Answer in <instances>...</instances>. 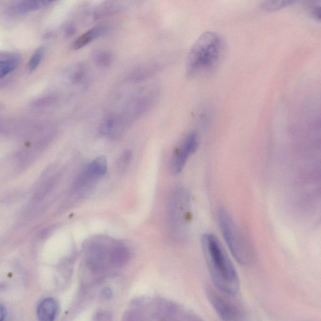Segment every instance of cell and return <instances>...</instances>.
<instances>
[{"mask_svg":"<svg viewBox=\"0 0 321 321\" xmlns=\"http://www.w3.org/2000/svg\"><path fill=\"white\" fill-rule=\"evenodd\" d=\"M201 246L214 286L224 294H237L240 289L239 275L217 238L212 233H205L201 237Z\"/></svg>","mask_w":321,"mask_h":321,"instance_id":"1","label":"cell"},{"mask_svg":"<svg viewBox=\"0 0 321 321\" xmlns=\"http://www.w3.org/2000/svg\"><path fill=\"white\" fill-rule=\"evenodd\" d=\"M226 43L220 34L208 31L202 33L193 45L186 62L187 75L201 77L218 67L224 57Z\"/></svg>","mask_w":321,"mask_h":321,"instance_id":"2","label":"cell"},{"mask_svg":"<svg viewBox=\"0 0 321 321\" xmlns=\"http://www.w3.org/2000/svg\"><path fill=\"white\" fill-rule=\"evenodd\" d=\"M191 195L184 186H177L172 191L168 203V220L170 231L178 241L188 239L191 221Z\"/></svg>","mask_w":321,"mask_h":321,"instance_id":"3","label":"cell"},{"mask_svg":"<svg viewBox=\"0 0 321 321\" xmlns=\"http://www.w3.org/2000/svg\"><path fill=\"white\" fill-rule=\"evenodd\" d=\"M217 217L221 232L233 257L240 264H251L254 259V251L245 233L227 210L221 208Z\"/></svg>","mask_w":321,"mask_h":321,"instance_id":"4","label":"cell"},{"mask_svg":"<svg viewBox=\"0 0 321 321\" xmlns=\"http://www.w3.org/2000/svg\"><path fill=\"white\" fill-rule=\"evenodd\" d=\"M199 144V136L197 131H191L181 141L174 150L170 161V171L176 175L185 167L191 155L197 152Z\"/></svg>","mask_w":321,"mask_h":321,"instance_id":"5","label":"cell"},{"mask_svg":"<svg viewBox=\"0 0 321 321\" xmlns=\"http://www.w3.org/2000/svg\"><path fill=\"white\" fill-rule=\"evenodd\" d=\"M210 303L222 321H245V315L236 304L220 293L208 290Z\"/></svg>","mask_w":321,"mask_h":321,"instance_id":"6","label":"cell"},{"mask_svg":"<svg viewBox=\"0 0 321 321\" xmlns=\"http://www.w3.org/2000/svg\"><path fill=\"white\" fill-rule=\"evenodd\" d=\"M107 171V162L103 156L93 159L82 170L76 178L74 187L82 191L103 177Z\"/></svg>","mask_w":321,"mask_h":321,"instance_id":"7","label":"cell"},{"mask_svg":"<svg viewBox=\"0 0 321 321\" xmlns=\"http://www.w3.org/2000/svg\"><path fill=\"white\" fill-rule=\"evenodd\" d=\"M152 94L144 93L138 95L127 103L123 114L121 115L126 125L131 124L148 111L153 104Z\"/></svg>","mask_w":321,"mask_h":321,"instance_id":"8","label":"cell"},{"mask_svg":"<svg viewBox=\"0 0 321 321\" xmlns=\"http://www.w3.org/2000/svg\"><path fill=\"white\" fill-rule=\"evenodd\" d=\"M126 125L121 116L110 114L102 121L100 132L103 136L114 139L122 135Z\"/></svg>","mask_w":321,"mask_h":321,"instance_id":"9","label":"cell"},{"mask_svg":"<svg viewBox=\"0 0 321 321\" xmlns=\"http://www.w3.org/2000/svg\"><path fill=\"white\" fill-rule=\"evenodd\" d=\"M110 30V27L108 25H101L92 28L76 38L72 44V48L74 50H79L91 43L93 40L106 35L109 33Z\"/></svg>","mask_w":321,"mask_h":321,"instance_id":"10","label":"cell"},{"mask_svg":"<svg viewBox=\"0 0 321 321\" xmlns=\"http://www.w3.org/2000/svg\"><path fill=\"white\" fill-rule=\"evenodd\" d=\"M56 312V303L52 298L42 300L38 306L37 316L40 321H54Z\"/></svg>","mask_w":321,"mask_h":321,"instance_id":"11","label":"cell"},{"mask_svg":"<svg viewBox=\"0 0 321 321\" xmlns=\"http://www.w3.org/2000/svg\"><path fill=\"white\" fill-rule=\"evenodd\" d=\"M157 70L158 68L155 65L140 66L130 72L128 76L129 81L133 83L143 81L154 75Z\"/></svg>","mask_w":321,"mask_h":321,"instance_id":"12","label":"cell"},{"mask_svg":"<svg viewBox=\"0 0 321 321\" xmlns=\"http://www.w3.org/2000/svg\"><path fill=\"white\" fill-rule=\"evenodd\" d=\"M124 4L120 1H107L99 6L94 13L95 18L101 19L122 11Z\"/></svg>","mask_w":321,"mask_h":321,"instance_id":"13","label":"cell"},{"mask_svg":"<svg viewBox=\"0 0 321 321\" xmlns=\"http://www.w3.org/2000/svg\"><path fill=\"white\" fill-rule=\"evenodd\" d=\"M93 59L99 67L107 68L113 62V56L111 52L106 50L95 51L93 54Z\"/></svg>","mask_w":321,"mask_h":321,"instance_id":"14","label":"cell"},{"mask_svg":"<svg viewBox=\"0 0 321 321\" xmlns=\"http://www.w3.org/2000/svg\"><path fill=\"white\" fill-rule=\"evenodd\" d=\"M49 3L46 1H25L21 2L17 6V11L20 13H26L38 9L42 6Z\"/></svg>","mask_w":321,"mask_h":321,"instance_id":"15","label":"cell"},{"mask_svg":"<svg viewBox=\"0 0 321 321\" xmlns=\"http://www.w3.org/2000/svg\"><path fill=\"white\" fill-rule=\"evenodd\" d=\"M18 65V59L15 58L0 61V78L15 69Z\"/></svg>","mask_w":321,"mask_h":321,"instance_id":"16","label":"cell"},{"mask_svg":"<svg viewBox=\"0 0 321 321\" xmlns=\"http://www.w3.org/2000/svg\"><path fill=\"white\" fill-rule=\"evenodd\" d=\"M292 3L291 1H268L261 3V9L265 11H275L282 9Z\"/></svg>","mask_w":321,"mask_h":321,"instance_id":"17","label":"cell"},{"mask_svg":"<svg viewBox=\"0 0 321 321\" xmlns=\"http://www.w3.org/2000/svg\"><path fill=\"white\" fill-rule=\"evenodd\" d=\"M44 53L45 49L43 47H40L35 51L29 61V70L30 72H33L37 69L43 59Z\"/></svg>","mask_w":321,"mask_h":321,"instance_id":"18","label":"cell"},{"mask_svg":"<svg viewBox=\"0 0 321 321\" xmlns=\"http://www.w3.org/2000/svg\"><path fill=\"white\" fill-rule=\"evenodd\" d=\"M132 152L129 150L124 151L119 157L117 167L120 171H124L129 167L132 159Z\"/></svg>","mask_w":321,"mask_h":321,"instance_id":"19","label":"cell"},{"mask_svg":"<svg viewBox=\"0 0 321 321\" xmlns=\"http://www.w3.org/2000/svg\"><path fill=\"white\" fill-rule=\"evenodd\" d=\"M306 10L310 16L316 20H320L321 18V4L320 1L309 2L306 5Z\"/></svg>","mask_w":321,"mask_h":321,"instance_id":"20","label":"cell"},{"mask_svg":"<svg viewBox=\"0 0 321 321\" xmlns=\"http://www.w3.org/2000/svg\"><path fill=\"white\" fill-rule=\"evenodd\" d=\"M86 75V70L84 66L78 65L76 67L71 74L72 81L74 83H79L84 79Z\"/></svg>","mask_w":321,"mask_h":321,"instance_id":"21","label":"cell"},{"mask_svg":"<svg viewBox=\"0 0 321 321\" xmlns=\"http://www.w3.org/2000/svg\"><path fill=\"white\" fill-rule=\"evenodd\" d=\"M6 310L5 306L0 305V321H3L6 318Z\"/></svg>","mask_w":321,"mask_h":321,"instance_id":"22","label":"cell"},{"mask_svg":"<svg viewBox=\"0 0 321 321\" xmlns=\"http://www.w3.org/2000/svg\"><path fill=\"white\" fill-rule=\"evenodd\" d=\"M66 31H67V35H72L75 33L76 31V29L75 27L74 26H69V27L67 28V30H66Z\"/></svg>","mask_w":321,"mask_h":321,"instance_id":"23","label":"cell"}]
</instances>
